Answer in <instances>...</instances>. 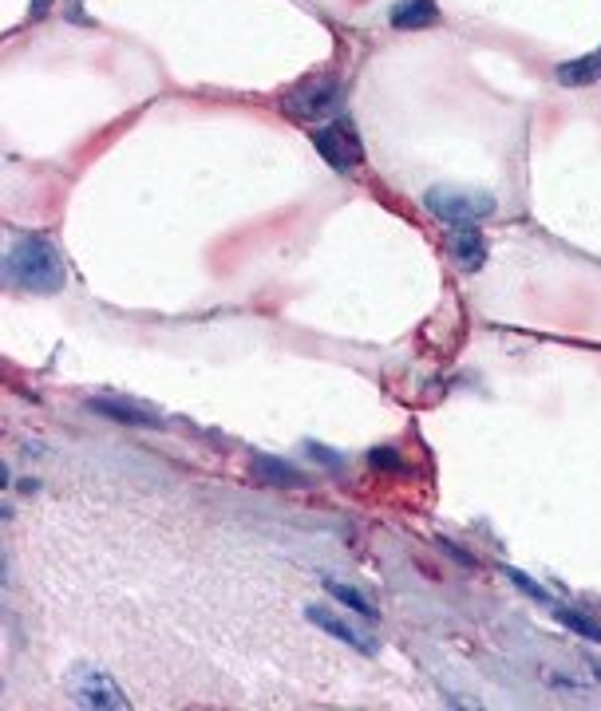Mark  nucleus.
Masks as SVG:
<instances>
[{"mask_svg":"<svg viewBox=\"0 0 601 711\" xmlns=\"http://www.w3.org/2000/svg\"><path fill=\"white\" fill-rule=\"evenodd\" d=\"M87 407L111 423H127V427H163V415H155L151 407H139V403H127V399H87Z\"/></svg>","mask_w":601,"mask_h":711,"instance_id":"0eeeda50","label":"nucleus"},{"mask_svg":"<svg viewBox=\"0 0 601 711\" xmlns=\"http://www.w3.org/2000/svg\"><path fill=\"white\" fill-rule=\"evenodd\" d=\"M254 478L265 482V486H285V490H293V486H305V478L293 471L289 463H281V459H269V455H258L254 459Z\"/></svg>","mask_w":601,"mask_h":711,"instance_id":"9b49d317","label":"nucleus"},{"mask_svg":"<svg viewBox=\"0 0 601 711\" xmlns=\"http://www.w3.org/2000/svg\"><path fill=\"white\" fill-rule=\"evenodd\" d=\"M507 577H511V581H515L518 589H522V593H530V597H534V601H550V597H546V589H542V585H534V581H530V577H522V573H518V569H507Z\"/></svg>","mask_w":601,"mask_h":711,"instance_id":"2eb2a0df","label":"nucleus"},{"mask_svg":"<svg viewBox=\"0 0 601 711\" xmlns=\"http://www.w3.org/2000/svg\"><path fill=\"white\" fill-rule=\"evenodd\" d=\"M313 147H317V155L325 158L333 170H356L360 162H364V139H360V131H356V123L352 119H329L325 127H317L313 131Z\"/></svg>","mask_w":601,"mask_h":711,"instance_id":"20e7f679","label":"nucleus"},{"mask_svg":"<svg viewBox=\"0 0 601 711\" xmlns=\"http://www.w3.org/2000/svg\"><path fill=\"white\" fill-rule=\"evenodd\" d=\"M447 253H451V261H455L459 273H475L487 261V241H483V234L475 226H459L451 234V241H447Z\"/></svg>","mask_w":601,"mask_h":711,"instance_id":"6e6552de","label":"nucleus"},{"mask_svg":"<svg viewBox=\"0 0 601 711\" xmlns=\"http://www.w3.org/2000/svg\"><path fill=\"white\" fill-rule=\"evenodd\" d=\"M424 206L443 226H475L495 214V198L483 190H455V186H435L424 194Z\"/></svg>","mask_w":601,"mask_h":711,"instance_id":"7ed1b4c3","label":"nucleus"},{"mask_svg":"<svg viewBox=\"0 0 601 711\" xmlns=\"http://www.w3.org/2000/svg\"><path fill=\"white\" fill-rule=\"evenodd\" d=\"M341 103H344V83L337 76L301 79L293 91L281 95V111L293 123H329V119H337Z\"/></svg>","mask_w":601,"mask_h":711,"instance_id":"f03ea898","label":"nucleus"},{"mask_svg":"<svg viewBox=\"0 0 601 711\" xmlns=\"http://www.w3.org/2000/svg\"><path fill=\"white\" fill-rule=\"evenodd\" d=\"M554 621L562 625V629H570L574 636H582V640H590V644H601V629L594 621H586L582 613H574V609H554Z\"/></svg>","mask_w":601,"mask_h":711,"instance_id":"ddd939ff","label":"nucleus"},{"mask_svg":"<svg viewBox=\"0 0 601 711\" xmlns=\"http://www.w3.org/2000/svg\"><path fill=\"white\" fill-rule=\"evenodd\" d=\"M72 700L76 704H84V708H115V711H127V696H123V688L103 672V668H95V664H80L76 672H72Z\"/></svg>","mask_w":601,"mask_h":711,"instance_id":"39448f33","label":"nucleus"},{"mask_svg":"<svg viewBox=\"0 0 601 711\" xmlns=\"http://www.w3.org/2000/svg\"><path fill=\"white\" fill-rule=\"evenodd\" d=\"M305 621H309V625H317L321 632H329L333 640L348 644L352 652H364V656H376V652H380L376 636H372V632H364L360 625H352V621H344L333 605H309V609H305Z\"/></svg>","mask_w":601,"mask_h":711,"instance_id":"423d86ee","label":"nucleus"},{"mask_svg":"<svg viewBox=\"0 0 601 711\" xmlns=\"http://www.w3.org/2000/svg\"><path fill=\"white\" fill-rule=\"evenodd\" d=\"M388 20L400 32H420V28H428V24L439 20V8H435V0H400Z\"/></svg>","mask_w":601,"mask_h":711,"instance_id":"1a4fd4ad","label":"nucleus"},{"mask_svg":"<svg viewBox=\"0 0 601 711\" xmlns=\"http://www.w3.org/2000/svg\"><path fill=\"white\" fill-rule=\"evenodd\" d=\"M368 463H372L376 471H392V474L404 471V459H400L392 447H380V451H372V455H368Z\"/></svg>","mask_w":601,"mask_h":711,"instance_id":"4468645a","label":"nucleus"},{"mask_svg":"<svg viewBox=\"0 0 601 711\" xmlns=\"http://www.w3.org/2000/svg\"><path fill=\"white\" fill-rule=\"evenodd\" d=\"M48 8H52V0H32V12H28V16H32V20H40Z\"/></svg>","mask_w":601,"mask_h":711,"instance_id":"f3484780","label":"nucleus"},{"mask_svg":"<svg viewBox=\"0 0 601 711\" xmlns=\"http://www.w3.org/2000/svg\"><path fill=\"white\" fill-rule=\"evenodd\" d=\"M321 585H325V593H329L333 601H341L344 609H352L356 617H364V621H376V617H380V609H376V605H372L360 589H352L348 581H333V577H325Z\"/></svg>","mask_w":601,"mask_h":711,"instance_id":"9d476101","label":"nucleus"},{"mask_svg":"<svg viewBox=\"0 0 601 711\" xmlns=\"http://www.w3.org/2000/svg\"><path fill=\"white\" fill-rule=\"evenodd\" d=\"M598 76H601V48L590 52V56H582V60H570V64L558 68V83H566V87H586V83H594Z\"/></svg>","mask_w":601,"mask_h":711,"instance_id":"f8f14e48","label":"nucleus"},{"mask_svg":"<svg viewBox=\"0 0 601 711\" xmlns=\"http://www.w3.org/2000/svg\"><path fill=\"white\" fill-rule=\"evenodd\" d=\"M309 455L321 459L325 467H341V455H333V451H325V447H317V443H309Z\"/></svg>","mask_w":601,"mask_h":711,"instance_id":"dca6fc26","label":"nucleus"},{"mask_svg":"<svg viewBox=\"0 0 601 711\" xmlns=\"http://www.w3.org/2000/svg\"><path fill=\"white\" fill-rule=\"evenodd\" d=\"M4 277H8V285H20L28 293H60L68 281V269L48 237L24 234L12 241L8 257H4Z\"/></svg>","mask_w":601,"mask_h":711,"instance_id":"f257e3e1","label":"nucleus"},{"mask_svg":"<svg viewBox=\"0 0 601 711\" xmlns=\"http://www.w3.org/2000/svg\"><path fill=\"white\" fill-rule=\"evenodd\" d=\"M594 672H598V676H601V664H594Z\"/></svg>","mask_w":601,"mask_h":711,"instance_id":"a211bd4d","label":"nucleus"}]
</instances>
